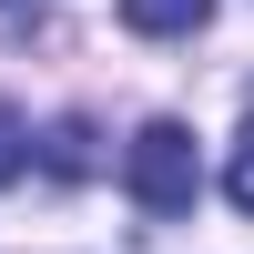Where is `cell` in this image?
Instances as JSON below:
<instances>
[{
	"label": "cell",
	"instance_id": "277c9868",
	"mask_svg": "<svg viewBox=\"0 0 254 254\" xmlns=\"http://www.w3.org/2000/svg\"><path fill=\"white\" fill-rule=\"evenodd\" d=\"M81 163H92V132H81V122H61V132H51V173H81Z\"/></svg>",
	"mask_w": 254,
	"mask_h": 254
},
{
	"label": "cell",
	"instance_id": "6da1fadb",
	"mask_svg": "<svg viewBox=\"0 0 254 254\" xmlns=\"http://www.w3.org/2000/svg\"><path fill=\"white\" fill-rule=\"evenodd\" d=\"M122 193H132L153 224H183V214H193V193H203L193 132H183V122H142L132 153H122Z\"/></svg>",
	"mask_w": 254,
	"mask_h": 254
},
{
	"label": "cell",
	"instance_id": "7a4b0ae2",
	"mask_svg": "<svg viewBox=\"0 0 254 254\" xmlns=\"http://www.w3.org/2000/svg\"><path fill=\"white\" fill-rule=\"evenodd\" d=\"M203 20H214V0H122V31H142V41H183Z\"/></svg>",
	"mask_w": 254,
	"mask_h": 254
},
{
	"label": "cell",
	"instance_id": "3957f363",
	"mask_svg": "<svg viewBox=\"0 0 254 254\" xmlns=\"http://www.w3.org/2000/svg\"><path fill=\"white\" fill-rule=\"evenodd\" d=\"M224 193H234V214H254V132L234 142V163H224Z\"/></svg>",
	"mask_w": 254,
	"mask_h": 254
}]
</instances>
